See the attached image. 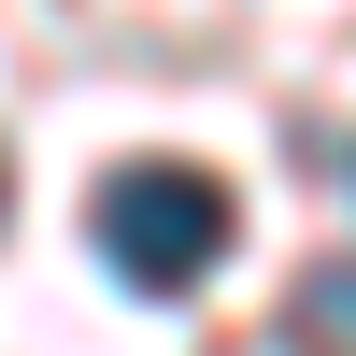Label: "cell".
I'll return each mask as SVG.
<instances>
[{"label": "cell", "instance_id": "6da1fadb", "mask_svg": "<svg viewBox=\"0 0 356 356\" xmlns=\"http://www.w3.org/2000/svg\"><path fill=\"white\" fill-rule=\"evenodd\" d=\"M86 228H100V257H114V285H143V300H186L200 271L228 257V186L214 171H186V157H129L100 200H86Z\"/></svg>", "mask_w": 356, "mask_h": 356}, {"label": "cell", "instance_id": "7a4b0ae2", "mask_svg": "<svg viewBox=\"0 0 356 356\" xmlns=\"http://www.w3.org/2000/svg\"><path fill=\"white\" fill-rule=\"evenodd\" d=\"M300 356H356V271H314L300 285Z\"/></svg>", "mask_w": 356, "mask_h": 356}, {"label": "cell", "instance_id": "3957f363", "mask_svg": "<svg viewBox=\"0 0 356 356\" xmlns=\"http://www.w3.org/2000/svg\"><path fill=\"white\" fill-rule=\"evenodd\" d=\"M0 186H15V171H0Z\"/></svg>", "mask_w": 356, "mask_h": 356}]
</instances>
